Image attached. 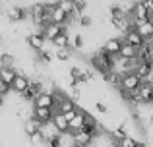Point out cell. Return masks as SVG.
<instances>
[{"label": "cell", "instance_id": "cell-1", "mask_svg": "<svg viewBox=\"0 0 153 147\" xmlns=\"http://www.w3.org/2000/svg\"><path fill=\"white\" fill-rule=\"evenodd\" d=\"M114 64H116V62H114V56H111L108 52H105L103 49L93 56V66L97 70H101L103 75L108 74V72H114Z\"/></svg>", "mask_w": 153, "mask_h": 147}, {"label": "cell", "instance_id": "cell-2", "mask_svg": "<svg viewBox=\"0 0 153 147\" xmlns=\"http://www.w3.org/2000/svg\"><path fill=\"white\" fill-rule=\"evenodd\" d=\"M132 101L138 103V105H149V103H153V83L143 81L142 85H140V89L134 93V99H132Z\"/></svg>", "mask_w": 153, "mask_h": 147}, {"label": "cell", "instance_id": "cell-3", "mask_svg": "<svg viewBox=\"0 0 153 147\" xmlns=\"http://www.w3.org/2000/svg\"><path fill=\"white\" fill-rule=\"evenodd\" d=\"M142 83H143V79L140 78L138 74L130 72V74L122 75V89H120V91H124V93H136Z\"/></svg>", "mask_w": 153, "mask_h": 147}, {"label": "cell", "instance_id": "cell-4", "mask_svg": "<svg viewBox=\"0 0 153 147\" xmlns=\"http://www.w3.org/2000/svg\"><path fill=\"white\" fill-rule=\"evenodd\" d=\"M128 16H130V19L134 21V25H140V23H143V21H149L151 12L146 8L143 2H138V4H134V8H132V12Z\"/></svg>", "mask_w": 153, "mask_h": 147}, {"label": "cell", "instance_id": "cell-5", "mask_svg": "<svg viewBox=\"0 0 153 147\" xmlns=\"http://www.w3.org/2000/svg\"><path fill=\"white\" fill-rule=\"evenodd\" d=\"M52 118H54V110L52 109H35L33 106V112H31V120L39 122V124H49L52 122Z\"/></svg>", "mask_w": 153, "mask_h": 147}, {"label": "cell", "instance_id": "cell-6", "mask_svg": "<svg viewBox=\"0 0 153 147\" xmlns=\"http://www.w3.org/2000/svg\"><path fill=\"white\" fill-rule=\"evenodd\" d=\"M35 109H54V93L51 91H43L37 99H35Z\"/></svg>", "mask_w": 153, "mask_h": 147}, {"label": "cell", "instance_id": "cell-7", "mask_svg": "<svg viewBox=\"0 0 153 147\" xmlns=\"http://www.w3.org/2000/svg\"><path fill=\"white\" fill-rule=\"evenodd\" d=\"M143 39H142V35L138 33L136 29H128L126 31V35H124V45H130V47H134V49H142L143 47Z\"/></svg>", "mask_w": 153, "mask_h": 147}, {"label": "cell", "instance_id": "cell-8", "mask_svg": "<svg viewBox=\"0 0 153 147\" xmlns=\"http://www.w3.org/2000/svg\"><path fill=\"white\" fill-rule=\"evenodd\" d=\"M45 91V87H43V83L41 81H31L29 83V87L25 89V93H23V99L25 101H31V103H35V99L39 97V95Z\"/></svg>", "mask_w": 153, "mask_h": 147}, {"label": "cell", "instance_id": "cell-9", "mask_svg": "<svg viewBox=\"0 0 153 147\" xmlns=\"http://www.w3.org/2000/svg\"><path fill=\"white\" fill-rule=\"evenodd\" d=\"M87 120H89L87 112H85V110H79V109H78V114H76V118L70 122V132H72V134L82 132V128L85 126V122H87Z\"/></svg>", "mask_w": 153, "mask_h": 147}, {"label": "cell", "instance_id": "cell-10", "mask_svg": "<svg viewBox=\"0 0 153 147\" xmlns=\"http://www.w3.org/2000/svg\"><path fill=\"white\" fill-rule=\"evenodd\" d=\"M29 83H31V79L27 78L25 74H18V78H16L14 83H12V91H16V93L23 95V93H25V89L29 87Z\"/></svg>", "mask_w": 153, "mask_h": 147}, {"label": "cell", "instance_id": "cell-11", "mask_svg": "<svg viewBox=\"0 0 153 147\" xmlns=\"http://www.w3.org/2000/svg\"><path fill=\"white\" fill-rule=\"evenodd\" d=\"M62 33H66V25H60V23H51V25H47V29L43 31L45 39H49V41H54V39Z\"/></svg>", "mask_w": 153, "mask_h": 147}, {"label": "cell", "instance_id": "cell-12", "mask_svg": "<svg viewBox=\"0 0 153 147\" xmlns=\"http://www.w3.org/2000/svg\"><path fill=\"white\" fill-rule=\"evenodd\" d=\"M52 126L56 128V132H58V134L70 132V122H68L66 118H64V114H60V112L54 114V118H52Z\"/></svg>", "mask_w": 153, "mask_h": 147}, {"label": "cell", "instance_id": "cell-13", "mask_svg": "<svg viewBox=\"0 0 153 147\" xmlns=\"http://www.w3.org/2000/svg\"><path fill=\"white\" fill-rule=\"evenodd\" d=\"M122 45H124V41H120V39H108V41L105 43L103 50H105V52H108L111 56H118Z\"/></svg>", "mask_w": 153, "mask_h": 147}, {"label": "cell", "instance_id": "cell-14", "mask_svg": "<svg viewBox=\"0 0 153 147\" xmlns=\"http://www.w3.org/2000/svg\"><path fill=\"white\" fill-rule=\"evenodd\" d=\"M45 41H47V39H45V35H43V33H31L29 37H27L29 47H31V49H35L37 52H39V50H45V49H43V47H45Z\"/></svg>", "mask_w": 153, "mask_h": 147}, {"label": "cell", "instance_id": "cell-15", "mask_svg": "<svg viewBox=\"0 0 153 147\" xmlns=\"http://www.w3.org/2000/svg\"><path fill=\"white\" fill-rule=\"evenodd\" d=\"M51 21L52 23H60V25H66V23L70 21V18L60 10L58 4H54V8H52V12H51Z\"/></svg>", "mask_w": 153, "mask_h": 147}, {"label": "cell", "instance_id": "cell-16", "mask_svg": "<svg viewBox=\"0 0 153 147\" xmlns=\"http://www.w3.org/2000/svg\"><path fill=\"white\" fill-rule=\"evenodd\" d=\"M74 136V147H87L93 141V136L85 132H78V134H72Z\"/></svg>", "mask_w": 153, "mask_h": 147}, {"label": "cell", "instance_id": "cell-17", "mask_svg": "<svg viewBox=\"0 0 153 147\" xmlns=\"http://www.w3.org/2000/svg\"><path fill=\"white\" fill-rule=\"evenodd\" d=\"M136 31L142 35L143 41H151L153 39V25L149 21H143V23H140V25H136Z\"/></svg>", "mask_w": 153, "mask_h": 147}, {"label": "cell", "instance_id": "cell-18", "mask_svg": "<svg viewBox=\"0 0 153 147\" xmlns=\"http://www.w3.org/2000/svg\"><path fill=\"white\" fill-rule=\"evenodd\" d=\"M151 70H153V62H138V68H136L134 72L138 74L140 78L143 79V81H147V78H149Z\"/></svg>", "mask_w": 153, "mask_h": 147}, {"label": "cell", "instance_id": "cell-19", "mask_svg": "<svg viewBox=\"0 0 153 147\" xmlns=\"http://www.w3.org/2000/svg\"><path fill=\"white\" fill-rule=\"evenodd\" d=\"M118 58L138 60V49H134V47H130V45H122V49H120V52H118Z\"/></svg>", "mask_w": 153, "mask_h": 147}, {"label": "cell", "instance_id": "cell-20", "mask_svg": "<svg viewBox=\"0 0 153 147\" xmlns=\"http://www.w3.org/2000/svg\"><path fill=\"white\" fill-rule=\"evenodd\" d=\"M16 78H18V72H16L14 68H0V79L6 81L10 87H12V83H14Z\"/></svg>", "mask_w": 153, "mask_h": 147}, {"label": "cell", "instance_id": "cell-21", "mask_svg": "<svg viewBox=\"0 0 153 147\" xmlns=\"http://www.w3.org/2000/svg\"><path fill=\"white\" fill-rule=\"evenodd\" d=\"M58 6H60V10L64 12V14L68 16V18H74L76 16V8H74V0H60L58 2Z\"/></svg>", "mask_w": 153, "mask_h": 147}, {"label": "cell", "instance_id": "cell-22", "mask_svg": "<svg viewBox=\"0 0 153 147\" xmlns=\"http://www.w3.org/2000/svg\"><path fill=\"white\" fill-rule=\"evenodd\" d=\"M105 81H108L111 85L122 89V74H118V72H108V74H105Z\"/></svg>", "mask_w": 153, "mask_h": 147}, {"label": "cell", "instance_id": "cell-23", "mask_svg": "<svg viewBox=\"0 0 153 147\" xmlns=\"http://www.w3.org/2000/svg\"><path fill=\"white\" fill-rule=\"evenodd\" d=\"M23 130H25V134L29 137H33V136H37V134L41 132V124H39V122H35V120H27L25 126H23Z\"/></svg>", "mask_w": 153, "mask_h": 147}, {"label": "cell", "instance_id": "cell-24", "mask_svg": "<svg viewBox=\"0 0 153 147\" xmlns=\"http://www.w3.org/2000/svg\"><path fill=\"white\" fill-rule=\"evenodd\" d=\"M8 18H10L12 21H19V19L25 18V10H23V8H18V6H12L10 10H8Z\"/></svg>", "mask_w": 153, "mask_h": 147}, {"label": "cell", "instance_id": "cell-25", "mask_svg": "<svg viewBox=\"0 0 153 147\" xmlns=\"http://www.w3.org/2000/svg\"><path fill=\"white\" fill-rule=\"evenodd\" d=\"M111 137L116 141V143H118V141H122V140H126V137H128L126 128H124V126H116V128L111 132Z\"/></svg>", "mask_w": 153, "mask_h": 147}, {"label": "cell", "instance_id": "cell-26", "mask_svg": "<svg viewBox=\"0 0 153 147\" xmlns=\"http://www.w3.org/2000/svg\"><path fill=\"white\" fill-rule=\"evenodd\" d=\"M52 43H54L58 49H68V47H70V35H68V33H62V35H58V37H56Z\"/></svg>", "mask_w": 153, "mask_h": 147}, {"label": "cell", "instance_id": "cell-27", "mask_svg": "<svg viewBox=\"0 0 153 147\" xmlns=\"http://www.w3.org/2000/svg\"><path fill=\"white\" fill-rule=\"evenodd\" d=\"M14 56L12 54H0V68H12Z\"/></svg>", "mask_w": 153, "mask_h": 147}, {"label": "cell", "instance_id": "cell-28", "mask_svg": "<svg viewBox=\"0 0 153 147\" xmlns=\"http://www.w3.org/2000/svg\"><path fill=\"white\" fill-rule=\"evenodd\" d=\"M70 47H72V49H82V47H83V39H82V35H74V37H72L70 39Z\"/></svg>", "mask_w": 153, "mask_h": 147}, {"label": "cell", "instance_id": "cell-29", "mask_svg": "<svg viewBox=\"0 0 153 147\" xmlns=\"http://www.w3.org/2000/svg\"><path fill=\"white\" fill-rule=\"evenodd\" d=\"M116 147H138V141H136L134 137H130V136H128L126 140L118 141V143H116Z\"/></svg>", "mask_w": 153, "mask_h": 147}, {"label": "cell", "instance_id": "cell-30", "mask_svg": "<svg viewBox=\"0 0 153 147\" xmlns=\"http://www.w3.org/2000/svg\"><path fill=\"white\" fill-rule=\"evenodd\" d=\"M39 60H41V62H45V64H51V60H52L51 52H45V50H39Z\"/></svg>", "mask_w": 153, "mask_h": 147}, {"label": "cell", "instance_id": "cell-31", "mask_svg": "<svg viewBox=\"0 0 153 147\" xmlns=\"http://www.w3.org/2000/svg\"><path fill=\"white\" fill-rule=\"evenodd\" d=\"M56 56H58V60H68V58H70V52H68V50H64V49H58L56 50Z\"/></svg>", "mask_w": 153, "mask_h": 147}, {"label": "cell", "instance_id": "cell-32", "mask_svg": "<svg viewBox=\"0 0 153 147\" xmlns=\"http://www.w3.org/2000/svg\"><path fill=\"white\" fill-rule=\"evenodd\" d=\"M74 8H76V16L85 8V0H74Z\"/></svg>", "mask_w": 153, "mask_h": 147}, {"label": "cell", "instance_id": "cell-33", "mask_svg": "<svg viewBox=\"0 0 153 147\" xmlns=\"http://www.w3.org/2000/svg\"><path fill=\"white\" fill-rule=\"evenodd\" d=\"M8 91H12V87L8 85L6 81H2V79H0V95H2V97H4V95H6Z\"/></svg>", "mask_w": 153, "mask_h": 147}, {"label": "cell", "instance_id": "cell-34", "mask_svg": "<svg viewBox=\"0 0 153 147\" xmlns=\"http://www.w3.org/2000/svg\"><path fill=\"white\" fill-rule=\"evenodd\" d=\"M79 25L89 27L91 25V18H89V16H82V18H79Z\"/></svg>", "mask_w": 153, "mask_h": 147}, {"label": "cell", "instance_id": "cell-35", "mask_svg": "<svg viewBox=\"0 0 153 147\" xmlns=\"http://www.w3.org/2000/svg\"><path fill=\"white\" fill-rule=\"evenodd\" d=\"M143 4H146V8L153 14V0H143Z\"/></svg>", "mask_w": 153, "mask_h": 147}, {"label": "cell", "instance_id": "cell-36", "mask_svg": "<svg viewBox=\"0 0 153 147\" xmlns=\"http://www.w3.org/2000/svg\"><path fill=\"white\" fill-rule=\"evenodd\" d=\"M95 109H97L99 112H107V106H105L103 103H97V105H95Z\"/></svg>", "mask_w": 153, "mask_h": 147}, {"label": "cell", "instance_id": "cell-37", "mask_svg": "<svg viewBox=\"0 0 153 147\" xmlns=\"http://www.w3.org/2000/svg\"><path fill=\"white\" fill-rule=\"evenodd\" d=\"M138 147H147V145L143 143V141H138Z\"/></svg>", "mask_w": 153, "mask_h": 147}, {"label": "cell", "instance_id": "cell-38", "mask_svg": "<svg viewBox=\"0 0 153 147\" xmlns=\"http://www.w3.org/2000/svg\"><path fill=\"white\" fill-rule=\"evenodd\" d=\"M149 23H151V25H153V14L149 16Z\"/></svg>", "mask_w": 153, "mask_h": 147}, {"label": "cell", "instance_id": "cell-39", "mask_svg": "<svg viewBox=\"0 0 153 147\" xmlns=\"http://www.w3.org/2000/svg\"><path fill=\"white\" fill-rule=\"evenodd\" d=\"M2 103H4V97H2V95H0V106H2Z\"/></svg>", "mask_w": 153, "mask_h": 147}, {"label": "cell", "instance_id": "cell-40", "mask_svg": "<svg viewBox=\"0 0 153 147\" xmlns=\"http://www.w3.org/2000/svg\"><path fill=\"white\" fill-rule=\"evenodd\" d=\"M0 41H2V35H0Z\"/></svg>", "mask_w": 153, "mask_h": 147}]
</instances>
